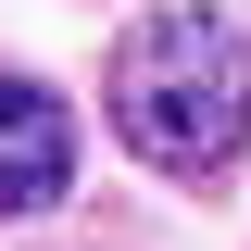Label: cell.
Returning a JSON list of instances; mask_svg holds the SVG:
<instances>
[{
  "mask_svg": "<svg viewBox=\"0 0 251 251\" xmlns=\"http://www.w3.org/2000/svg\"><path fill=\"white\" fill-rule=\"evenodd\" d=\"M113 138L163 176H214V163L251 151V38L201 0L126 25L113 50Z\"/></svg>",
  "mask_w": 251,
  "mask_h": 251,
  "instance_id": "6da1fadb",
  "label": "cell"
},
{
  "mask_svg": "<svg viewBox=\"0 0 251 251\" xmlns=\"http://www.w3.org/2000/svg\"><path fill=\"white\" fill-rule=\"evenodd\" d=\"M63 176H75V126H63L50 88L0 75V214H50Z\"/></svg>",
  "mask_w": 251,
  "mask_h": 251,
  "instance_id": "7a4b0ae2",
  "label": "cell"
}]
</instances>
